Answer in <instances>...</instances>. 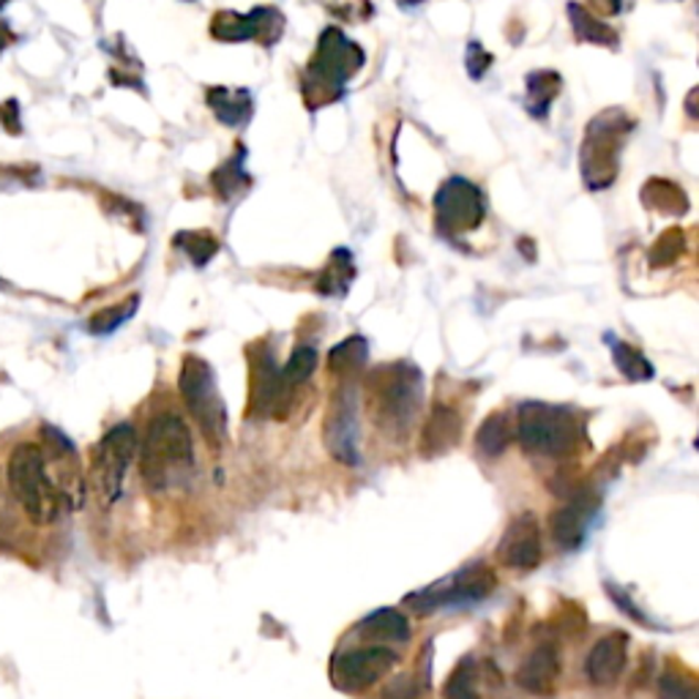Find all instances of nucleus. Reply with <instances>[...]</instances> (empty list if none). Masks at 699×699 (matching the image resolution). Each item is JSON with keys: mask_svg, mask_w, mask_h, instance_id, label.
<instances>
[{"mask_svg": "<svg viewBox=\"0 0 699 699\" xmlns=\"http://www.w3.org/2000/svg\"><path fill=\"white\" fill-rule=\"evenodd\" d=\"M195 470V442L189 427L175 413H161L148 424L139 448V473L150 489L161 492Z\"/></svg>", "mask_w": 699, "mask_h": 699, "instance_id": "obj_1", "label": "nucleus"}, {"mask_svg": "<svg viewBox=\"0 0 699 699\" xmlns=\"http://www.w3.org/2000/svg\"><path fill=\"white\" fill-rule=\"evenodd\" d=\"M6 479H9L14 500L33 524H52L61 517L66 498L52 481L42 448L33 442H20L9 457Z\"/></svg>", "mask_w": 699, "mask_h": 699, "instance_id": "obj_2", "label": "nucleus"}, {"mask_svg": "<svg viewBox=\"0 0 699 699\" xmlns=\"http://www.w3.org/2000/svg\"><path fill=\"white\" fill-rule=\"evenodd\" d=\"M580 435V418L568 407L544 401H524L520 407V442L524 451L541 457H566Z\"/></svg>", "mask_w": 699, "mask_h": 699, "instance_id": "obj_3", "label": "nucleus"}, {"mask_svg": "<svg viewBox=\"0 0 699 699\" xmlns=\"http://www.w3.org/2000/svg\"><path fill=\"white\" fill-rule=\"evenodd\" d=\"M421 372L413 364H394L380 369L375 386V418L388 435H407L421 407Z\"/></svg>", "mask_w": 699, "mask_h": 699, "instance_id": "obj_4", "label": "nucleus"}, {"mask_svg": "<svg viewBox=\"0 0 699 699\" xmlns=\"http://www.w3.org/2000/svg\"><path fill=\"white\" fill-rule=\"evenodd\" d=\"M180 394L208 446L219 451L227 437V407L217 388V375L206 361L186 355L180 366Z\"/></svg>", "mask_w": 699, "mask_h": 699, "instance_id": "obj_5", "label": "nucleus"}, {"mask_svg": "<svg viewBox=\"0 0 699 699\" xmlns=\"http://www.w3.org/2000/svg\"><path fill=\"white\" fill-rule=\"evenodd\" d=\"M364 66V52L353 44L342 31L328 28L320 39L317 55L306 72V93L320 96L323 102H334L345 91V83Z\"/></svg>", "mask_w": 699, "mask_h": 699, "instance_id": "obj_6", "label": "nucleus"}, {"mask_svg": "<svg viewBox=\"0 0 699 699\" xmlns=\"http://www.w3.org/2000/svg\"><path fill=\"white\" fill-rule=\"evenodd\" d=\"M134 453H137V432L129 424H118V427L109 429L93 451L91 489L104 509H109L124 492V481Z\"/></svg>", "mask_w": 699, "mask_h": 699, "instance_id": "obj_7", "label": "nucleus"}, {"mask_svg": "<svg viewBox=\"0 0 699 699\" xmlns=\"http://www.w3.org/2000/svg\"><path fill=\"white\" fill-rule=\"evenodd\" d=\"M498 587V576L483 563L468 566L459 571L451 580L440 582V585L427 587L421 593H413L405 598V604L410 609H416L418 615H432V612L442 607H462V604H473L487 598L489 593Z\"/></svg>", "mask_w": 699, "mask_h": 699, "instance_id": "obj_8", "label": "nucleus"}, {"mask_svg": "<svg viewBox=\"0 0 699 699\" xmlns=\"http://www.w3.org/2000/svg\"><path fill=\"white\" fill-rule=\"evenodd\" d=\"M632 124L628 121H604L596 118L587 129L585 148H582V170L591 189H604L612 184L617 170V156H620L623 139H626Z\"/></svg>", "mask_w": 699, "mask_h": 699, "instance_id": "obj_9", "label": "nucleus"}, {"mask_svg": "<svg viewBox=\"0 0 699 699\" xmlns=\"http://www.w3.org/2000/svg\"><path fill=\"white\" fill-rule=\"evenodd\" d=\"M435 213L442 232H473L487 217V200L470 180L448 178L435 195Z\"/></svg>", "mask_w": 699, "mask_h": 699, "instance_id": "obj_10", "label": "nucleus"}, {"mask_svg": "<svg viewBox=\"0 0 699 699\" xmlns=\"http://www.w3.org/2000/svg\"><path fill=\"white\" fill-rule=\"evenodd\" d=\"M399 656L392 648H380V645H369V648L347 650L340 654L331 664V675H334V684L342 691H364L369 686H375L377 680L386 678L388 672L396 667Z\"/></svg>", "mask_w": 699, "mask_h": 699, "instance_id": "obj_11", "label": "nucleus"}, {"mask_svg": "<svg viewBox=\"0 0 699 699\" xmlns=\"http://www.w3.org/2000/svg\"><path fill=\"white\" fill-rule=\"evenodd\" d=\"M325 446L342 465H358V394L345 386L325 418Z\"/></svg>", "mask_w": 699, "mask_h": 699, "instance_id": "obj_12", "label": "nucleus"}, {"mask_svg": "<svg viewBox=\"0 0 699 699\" xmlns=\"http://www.w3.org/2000/svg\"><path fill=\"white\" fill-rule=\"evenodd\" d=\"M544 541L541 524L533 514H520L509 522L505 533L498 541V561L514 571H530L541 563Z\"/></svg>", "mask_w": 699, "mask_h": 699, "instance_id": "obj_13", "label": "nucleus"}, {"mask_svg": "<svg viewBox=\"0 0 699 699\" xmlns=\"http://www.w3.org/2000/svg\"><path fill=\"white\" fill-rule=\"evenodd\" d=\"M284 20L277 9H254L252 14H236L225 11L213 20V36L225 42H247V39H265L277 42L282 36Z\"/></svg>", "mask_w": 699, "mask_h": 699, "instance_id": "obj_14", "label": "nucleus"}, {"mask_svg": "<svg viewBox=\"0 0 699 699\" xmlns=\"http://www.w3.org/2000/svg\"><path fill=\"white\" fill-rule=\"evenodd\" d=\"M596 505V498H591V492L574 494L563 509H557L555 514L550 517L552 539H555L563 550H576V546L585 541Z\"/></svg>", "mask_w": 699, "mask_h": 699, "instance_id": "obj_15", "label": "nucleus"}, {"mask_svg": "<svg viewBox=\"0 0 699 699\" xmlns=\"http://www.w3.org/2000/svg\"><path fill=\"white\" fill-rule=\"evenodd\" d=\"M628 637L623 632H612L598 639L585 656V678L593 686H612L626 669Z\"/></svg>", "mask_w": 699, "mask_h": 699, "instance_id": "obj_16", "label": "nucleus"}, {"mask_svg": "<svg viewBox=\"0 0 699 699\" xmlns=\"http://www.w3.org/2000/svg\"><path fill=\"white\" fill-rule=\"evenodd\" d=\"M517 684L528 695L535 697H550L555 691L557 680H561V654H557L555 645H539L517 669Z\"/></svg>", "mask_w": 699, "mask_h": 699, "instance_id": "obj_17", "label": "nucleus"}, {"mask_svg": "<svg viewBox=\"0 0 699 699\" xmlns=\"http://www.w3.org/2000/svg\"><path fill=\"white\" fill-rule=\"evenodd\" d=\"M288 392L290 388L284 386L273 355L262 353V358L258 364V380H254V394H252L254 413H258V416H273V413H282V405L288 401Z\"/></svg>", "mask_w": 699, "mask_h": 699, "instance_id": "obj_18", "label": "nucleus"}, {"mask_svg": "<svg viewBox=\"0 0 699 699\" xmlns=\"http://www.w3.org/2000/svg\"><path fill=\"white\" fill-rule=\"evenodd\" d=\"M459 435H462V418L457 416V410L442 405L435 407L427 427H424L421 451L427 453V457H440V453L451 451V448L457 446Z\"/></svg>", "mask_w": 699, "mask_h": 699, "instance_id": "obj_19", "label": "nucleus"}, {"mask_svg": "<svg viewBox=\"0 0 699 699\" xmlns=\"http://www.w3.org/2000/svg\"><path fill=\"white\" fill-rule=\"evenodd\" d=\"M208 104H211L213 115L227 126H243L254 113L252 93L241 91V87H213L208 93Z\"/></svg>", "mask_w": 699, "mask_h": 699, "instance_id": "obj_20", "label": "nucleus"}, {"mask_svg": "<svg viewBox=\"0 0 699 699\" xmlns=\"http://www.w3.org/2000/svg\"><path fill=\"white\" fill-rule=\"evenodd\" d=\"M358 634L366 639H394L407 643L410 639V623L399 609H377L358 623Z\"/></svg>", "mask_w": 699, "mask_h": 699, "instance_id": "obj_21", "label": "nucleus"}, {"mask_svg": "<svg viewBox=\"0 0 699 699\" xmlns=\"http://www.w3.org/2000/svg\"><path fill=\"white\" fill-rule=\"evenodd\" d=\"M511 442V424L505 413H492L487 421L481 424L479 435H476V446L487 457H500Z\"/></svg>", "mask_w": 699, "mask_h": 699, "instance_id": "obj_22", "label": "nucleus"}, {"mask_svg": "<svg viewBox=\"0 0 699 699\" xmlns=\"http://www.w3.org/2000/svg\"><path fill=\"white\" fill-rule=\"evenodd\" d=\"M607 345L612 347V355H615V366L628 377V380L637 383V380H650V377H654V366H650V361L645 358L639 349L623 345V342H617L615 336H607Z\"/></svg>", "mask_w": 699, "mask_h": 699, "instance_id": "obj_23", "label": "nucleus"}, {"mask_svg": "<svg viewBox=\"0 0 699 699\" xmlns=\"http://www.w3.org/2000/svg\"><path fill=\"white\" fill-rule=\"evenodd\" d=\"M561 91V77L555 72H535L528 77V109L533 115H544L550 109L552 96Z\"/></svg>", "mask_w": 699, "mask_h": 699, "instance_id": "obj_24", "label": "nucleus"}, {"mask_svg": "<svg viewBox=\"0 0 699 699\" xmlns=\"http://www.w3.org/2000/svg\"><path fill=\"white\" fill-rule=\"evenodd\" d=\"M349 282H353V258H349L347 249H336L334 260H331L328 271H325L323 282H320V293L342 299Z\"/></svg>", "mask_w": 699, "mask_h": 699, "instance_id": "obj_25", "label": "nucleus"}, {"mask_svg": "<svg viewBox=\"0 0 699 699\" xmlns=\"http://www.w3.org/2000/svg\"><path fill=\"white\" fill-rule=\"evenodd\" d=\"M366 355H369V345L364 336H347L345 342L331 349L328 366L334 372H355L366 364Z\"/></svg>", "mask_w": 699, "mask_h": 699, "instance_id": "obj_26", "label": "nucleus"}, {"mask_svg": "<svg viewBox=\"0 0 699 699\" xmlns=\"http://www.w3.org/2000/svg\"><path fill=\"white\" fill-rule=\"evenodd\" d=\"M314 366H317V349L301 345L293 349V355H290V361L284 364V369H279V375H282L284 386L295 388L312 377Z\"/></svg>", "mask_w": 699, "mask_h": 699, "instance_id": "obj_27", "label": "nucleus"}, {"mask_svg": "<svg viewBox=\"0 0 699 699\" xmlns=\"http://www.w3.org/2000/svg\"><path fill=\"white\" fill-rule=\"evenodd\" d=\"M137 304H139L137 295H132V299L124 301V304L102 309V312L93 314L91 323H87V328H91V334H96V336L113 334V331H118L121 325H124L126 320H129L132 314L137 312Z\"/></svg>", "mask_w": 699, "mask_h": 699, "instance_id": "obj_28", "label": "nucleus"}, {"mask_svg": "<svg viewBox=\"0 0 699 699\" xmlns=\"http://www.w3.org/2000/svg\"><path fill=\"white\" fill-rule=\"evenodd\" d=\"M568 17L574 31L580 33V39H587V42L596 44H615V36L604 22H598L596 17H591V11L582 9L580 3H568Z\"/></svg>", "mask_w": 699, "mask_h": 699, "instance_id": "obj_29", "label": "nucleus"}, {"mask_svg": "<svg viewBox=\"0 0 699 699\" xmlns=\"http://www.w3.org/2000/svg\"><path fill=\"white\" fill-rule=\"evenodd\" d=\"M175 247L195 262V265H206L219 252V243L211 236H202V232H180L175 238Z\"/></svg>", "mask_w": 699, "mask_h": 699, "instance_id": "obj_30", "label": "nucleus"}, {"mask_svg": "<svg viewBox=\"0 0 699 699\" xmlns=\"http://www.w3.org/2000/svg\"><path fill=\"white\" fill-rule=\"evenodd\" d=\"M442 697L446 699H481L479 689H476V672H473V661H462L457 669L451 672V678L442 686Z\"/></svg>", "mask_w": 699, "mask_h": 699, "instance_id": "obj_31", "label": "nucleus"}, {"mask_svg": "<svg viewBox=\"0 0 699 699\" xmlns=\"http://www.w3.org/2000/svg\"><path fill=\"white\" fill-rule=\"evenodd\" d=\"M658 699H699V689L695 684V678L684 672H675V669H667V672L658 678Z\"/></svg>", "mask_w": 699, "mask_h": 699, "instance_id": "obj_32", "label": "nucleus"}, {"mask_svg": "<svg viewBox=\"0 0 699 699\" xmlns=\"http://www.w3.org/2000/svg\"><path fill=\"white\" fill-rule=\"evenodd\" d=\"M213 184H217L221 197L238 195V191L249 184L247 173H243V154H238L236 159L227 161L221 170H217V175H213Z\"/></svg>", "mask_w": 699, "mask_h": 699, "instance_id": "obj_33", "label": "nucleus"}, {"mask_svg": "<svg viewBox=\"0 0 699 699\" xmlns=\"http://www.w3.org/2000/svg\"><path fill=\"white\" fill-rule=\"evenodd\" d=\"M0 126L11 134H20L22 124H20V104L14 98H9L6 104H0Z\"/></svg>", "mask_w": 699, "mask_h": 699, "instance_id": "obj_34", "label": "nucleus"}, {"mask_svg": "<svg viewBox=\"0 0 699 699\" xmlns=\"http://www.w3.org/2000/svg\"><path fill=\"white\" fill-rule=\"evenodd\" d=\"M489 63H492V58L487 55V50H483V46H479V44L468 46V69L476 80L487 74Z\"/></svg>", "mask_w": 699, "mask_h": 699, "instance_id": "obj_35", "label": "nucleus"}, {"mask_svg": "<svg viewBox=\"0 0 699 699\" xmlns=\"http://www.w3.org/2000/svg\"><path fill=\"white\" fill-rule=\"evenodd\" d=\"M609 598H615V604H617V607H623V609H626V615H628V617H634V620L645 623V626H648V623H650V620H648V617H645V615H643V612H639L637 607H634V604H632V602H628V598H626V596H623V593H620V591H617V587H612V585H609Z\"/></svg>", "mask_w": 699, "mask_h": 699, "instance_id": "obj_36", "label": "nucleus"}, {"mask_svg": "<svg viewBox=\"0 0 699 699\" xmlns=\"http://www.w3.org/2000/svg\"><path fill=\"white\" fill-rule=\"evenodd\" d=\"M9 42H11V33H9V28H6V25H3V22H0V50H3V46H6V44H9Z\"/></svg>", "mask_w": 699, "mask_h": 699, "instance_id": "obj_37", "label": "nucleus"}, {"mask_svg": "<svg viewBox=\"0 0 699 699\" xmlns=\"http://www.w3.org/2000/svg\"><path fill=\"white\" fill-rule=\"evenodd\" d=\"M6 3H9V0H0V9H3V6H6Z\"/></svg>", "mask_w": 699, "mask_h": 699, "instance_id": "obj_38", "label": "nucleus"}]
</instances>
